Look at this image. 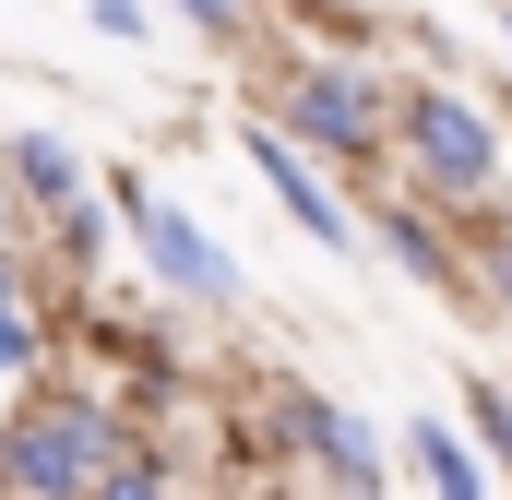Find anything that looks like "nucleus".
Instances as JSON below:
<instances>
[{"label": "nucleus", "instance_id": "nucleus-14", "mask_svg": "<svg viewBox=\"0 0 512 500\" xmlns=\"http://www.w3.org/2000/svg\"><path fill=\"white\" fill-rule=\"evenodd\" d=\"M489 298H501V310H512V227H501V239H489Z\"/></svg>", "mask_w": 512, "mask_h": 500}, {"label": "nucleus", "instance_id": "nucleus-11", "mask_svg": "<svg viewBox=\"0 0 512 500\" xmlns=\"http://www.w3.org/2000/svg\"><path fill=\"white\" fill-rule=\"evenodd\" d=\"M167 12H179V24H203L215 48H239V36H251V0H167Z\"/></svg>", "mask_w": 512, "mask_h": 500}, {"label": "nucleus", "instance_id": "nucleus-7", "mask_svg": "<svg viewBox=\"0 0 512 500\" xmlns=\"http://www.w3.org/2000/svg\"><path fill=\"white\" fill-rule=\"evenodd\" d=\"M0 179H12V203H72V191H84V155H72L60 131H12V143H0Z\"/></svg>", "mask_w": 512, "mask_h": 500}, {"label": "nucleus", "instance_id": "nucleus-10", "mask_svg": "<svg viewBox=\"0 0 512 500\" xmlns=\"http://www.w3.org/2000/svg\"><path fill=\"white\" fill-rule=\"evenodd\" d=\"M465 417H477V441H489V477H512V393L501 381H465Z\"/></svg>", "mask_w": 512, "mask_h": 500}, {"label": "nucleus", "instance_id": "nucleus-13", "mask_svg": "<svg viewBox=\"0 0 512 500\" xmlns=\"http://www.w3.org/2000/svg\"><path fill=\"white\" fill-rule=\"evenodd\" d=\"M143 24H155L143 0H96V36H120V48H143Z\"/></svg>", "mask_w": 512, "mask_h": 500}, {"label": "nucleus", "instance_id": "nucleus-5", "mask_svg": "<svg viewBox=\"0 0 512 500\" xmlns=\"http://www.w3.org/2000/svg\"><path fill=\"white\" fill-rule=\"evenodd\" d=\"M286 453H310L334 489H382V429L322 405V393H286Z\"/></svg>", "mask_w": 512, "mask_h": 500}, {"label": "nucleus", "instance_id": "nucleus-2", "mask_svg": "<svg viewBox=\"0 0 512 500\" xmlns=\"http://www.w3.org/2000/svg\"><path fill=\"white\" fill-rule=\"evenodd\" d=\"M274 131H286V143H322V155H346V167H382V84L346 72V60H298V72L274 84Z\"/></svg>", "mask_w": 512, "mask_h": 500}, {"label": "nucleus", "instance_id": "nucleus-6", "mask_svg": "<svg viewBox=\"0 0 512 500\" xmlns=\"http://www.w3.org/2000/svg\"><path fill=\"white\" fill-rule=\"evenodd\" d=\"M251 167H262V191H274V203H286V215H298V227H310L322 250H358V215L322 191V167H310V155H298V143H286L274 120H251Z\"/></svg>", "mask_w": 512, "mask_h": 500}, {"label": "nucleus", "instance_id": "nucleus-4", "mask_svg": "<svg viewBox=\"0 0 512 500\" xmlns=\"http://www.w3.org/2000/svg\"><path fill=\"white\" fill-rule=\"evenodd\" d=\"M120 215L143 227V250H155V274H167L179 298H203V310H227V298H239V262L215 250V227H191V215H179V203H155L143 179H120Z\"/></svg>", "mask_w": 512, "mask_h": 500}, {"label": "nucleus", "instance_id": "nucleus-12", "mask_svg": "<svg viewBox=\"0 0 512 500\" xmlns=\"http://www.w3.org/2000/svg\"><path fill=\"white\" fill-rule=\"evenodd\" d=\"M36 358V322H24V298H0V370H24Z\"/></svg>", "mask_w": 512, "mask_h": 500}, {"label": "nucleus", "instance_id": "nucleus-15", "mask_svg": "<svg viewBox=\"0 0 512 500\" xmlns=\"http://www.w3.org/2000/svg\"><path fill=\"white\" fill-rule=\"evenodd\" d=\"M0 239H12V179H0Z\"/></svg>", "mask_w": 512, "mask_h": 500}, {"label": "nucleus", "instance_id": "nucleus-9", "mask_svg": "<svg viewBox=\"0 0 512 500\" xmlns=\"http://www.w3.org/2000/svg\"><path fill=\"white\" fill-rule=\"evenodd\" d=\"M382 250L405 262V274H417V286H465V262H453V239H441V227H429L417 203H382Z\"/></svg>", "mask_w": 512, "mask_h": 500}, {"label": "nucleus", "instance_id": "nucleus-8", "mask_svg": "<svg viewBox=\"0 0 512 500\" xmlns=\"http://www.w3.org/2000/svg\"><path fill=\"white\" fill-rule=\"evenodd\" d=\"M405 453H417V477H429L441 500L489 489V453H465V429H441V417H405Z\"/></svg>", "mask_w": 512, "mask_h": 500}, {"label": "nucleus", "instance_id": "nucleus-1", "mask_svg": "<svg viewBox=\"0 0 512 500\" xmlns=\"http://www.w3.org/2000/svg\"><path fill=\"white\" fill-rule=\"evenodd\" d=\"M108 441H120L108 405H84V393H36V405L0 417V489H48V500H60V489H96Z\"/></svg>", "mask_w": 512, "mask_h": 500}, {"label": "nucleus", "instance_id": "nucleus-16", "mask_svg": "<svg viewBox=\"0 0 512 500\" xmlns=\"http://www.w3.org/2000/svg\"><path fill=\"white\" fill-rule=\"evenodd\" d=\"M501 48H512V24H501Z\"/></svg>", "mask_w": 512, "mask_h": 500}, {"label": "nucleus", "instance_id": "nucleus-3", "mask_svg": "<svg viewBox=\"0 0 512 500\" xmlns=\"http://www.w3.org/2000/svg\"><path fill=\"white\" fill-rule=\"evenodd\" d=\"M393 131H405V155H417L429 191H489L501 179V131H489V108H465L453 84H417L393 108Z\"/></svg>", "mask_w": 512, "mask_h": 500}]
</instances>
